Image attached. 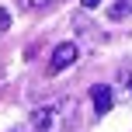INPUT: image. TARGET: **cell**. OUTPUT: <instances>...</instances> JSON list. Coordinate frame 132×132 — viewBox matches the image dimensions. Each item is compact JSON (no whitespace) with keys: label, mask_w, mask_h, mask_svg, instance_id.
<instances>
[{"label":"cell","mask_w":132,"mask_h":132,"mask_svg":"<svg viewBox=\"0 0 132 132\" xmlns=\"http://www.w3.org/2000/svg\"><path fill=\"white\" fill-rule=\"evenodd\" d=\"M49 0H21V7H24V11H38V7H45Z\"/></svg>","instance_id":"cell-5"},{"label":"cell","mask_w":132,"mask_h":132,"mask_svg":"<svg viewBox=\"0 0 132 132\" xmlns=\"http://www.w3.org/2000/svg\"><path fill=\"white\" fill-rule=\"evenodd\" d=\"M7 28H11V14L0 11V31H7Z\"/></svg>","instance_id":"cell-7"},{"label":"cell","mask_w":132,"mask_h":132,"mask_svg":"<svg viewBox=\"0 0 132 132\" xmlns=\"http://www.w3.org/2000/svg\"><path fill=\"white\" fill-rule=\"evenodd\" d=\"M77 45H73V42H63V45H56V52H52V63H49V70L52 73H63L66 66H73L77 63Z\"/></svg>","instance_id":"cell-2"},{"label":"cell","mask_w":132,"mask_h":132,"mask_svg":"<svg viewBox=\"0 0 132 132\" xmlns=\"http://www.w3.org/2000/svg\"><path fill=\"white\" fill-rule=\"evenodd\" d=\"M122 80H125V87H129V94H132V63L125 66V73H122Z\"/></svg>","instance_id":"cell-6"},{"label":"cell","mask_w":132,"mask_h":132,"mask_svg":"<svg viewBox=\"0 0 132 132\" xmlns=\"http://www.w3.org/2000/svg\"><path fill=\"white\" fill-rule=\"evenodd\" d=\"M90 101H94V111H97V115H104V111H111V104H115V94H111V87H104V84H94V87H90Z\"/></svg>","instance_id":"cell-3"},{"label":"cell","mask_w":132,"mask_h":132,"mask_svg":"<svg viewBox=\"0 0 132 132\" xmlns=\"http://www.w3.org/2000/svg\"><path fill=\"white\" fill-rule=\"evenodd\" d=\"M73 115H77L73 101L70 97H59V101H52V104L35 108V111H31V125H35V132H70Z\"/></svg>","instance_id":"cell-1"},{"label":"cell","mask_w":132,"mask_h":132,"mask_svg":"<svg viewBox=\"0 0 132 132\" xmlns=\"http://www.w3.org/2000/svg\"><path fill=\"white\" fill-rule=\"evenodd\" d=\"M129 14H132V0H115V4H111V18L115 21L129 18Z\"/></svg>","instance_id":"cell-4"},{"label":"cell","mask_w":132,"mask_h":132,"mask_svg":"<svg viewBox=\"0 0 132 132\" xmlns=\"http://www.w3.org/2000/svg\"><path fill=\"white\" fill-rule=\"evenodd\" d=\"M80 4H84V7H87V11H90V7H97V4H101V0H80Z\"/></svg>","instance_id":"cell-8"}]
</instances>
